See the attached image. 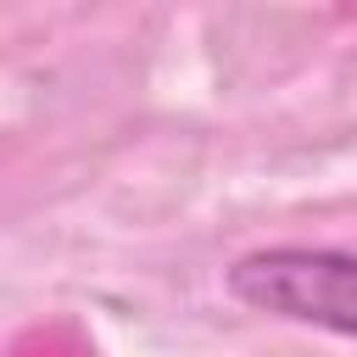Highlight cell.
Listing matches in <instances>:
<instances>
[{"label":"cell","instance_id":"1","mask_svg":"<svg viewBox=\"0 0 357 357\" xmlns=\"http://www.w3.org/2000/svg\"><path fill=\"white\" fill-rule=\"evenodd\" d=\"M229 296L290 324L357 335V251H318V245L251 251L229 268Z\"/></svg>","mask_w":357,"mask_h":357}]
</instances>
